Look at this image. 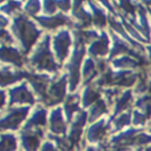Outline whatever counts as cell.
<instances>
[{
    "label": "cell",
    "instance_id": "obj_1",
    "mask_svg": "<svg viewBox=\"0 0 151 151\" xmlns=\"http://www.w3.org/2000/svg\"><path fill=\"white\" fill-rule=\"evenodd\" d=\"M11 32L20 46V50L24 55H27L39 40L42 38V31L37 26L35 21L29 19L26 14L18 13L11 24Z\"/></svg>",
    "mask_w": 151,
    "mask_h": 151
},
{
    "label": "cell",
    "instance_id": "obj_2",
    "mask_svg": "<svg viewBox=\"0 0 151 151\" xmlns=\"http://www.w3.org/2000/svg\"><path fill=\"white\" fill-rule=\"evenodd\" d=\"M26 66L29 67V71H46L51 73L59 74L60 65L53 55L51 48V35L45 34L32 50L29 57L27 58Z\"/></svg>",
    "mask_w": 151,
    "mask_h": 151
},
{
    "label": "cell",
    "instance_id": "obj_3",
    "mask_svg": "<svg viewBox=\"0 0 151 151\" xmlns=\"http://www.w3.org/2000/svg\"><path fill=\"white\" fill-rule=\"evenodd\" d=\"M86 52L87 50L85 47V44L74 40V48L72 51V54L64 66L65 73L68 77V90L72 93H74L80 84V67L81 64H84L83 61L85 60L84 57Z\"/></svg>",
    "mask_w": 151,
    "mask_h": 151
},
{
    "label": "cell",
    "instance_id": "obj_4",
    "mask_svg": "<svg viewBox=\"0 0 151 151\" xmlns=\"http://www.w3.org/2000/svg\"><path fill=\"white\" fill-rule=\"evenodd\" d=\"M31 107L28 105L26 106H12L8 107V110L5 112L2 111L1 116V130L5 132L6 130H18L22 122L26 120V118L29 114Z\"/></svg>",
    "mask_w": 151,
    "mask_h": 151
},
{
    "label": "cell",
    "instance_id": "obj_5",
    "mask_svg": "<svg viewBox=\"0 0 151 151\" xmlns=\"http://www.w3.org/2000/svg\"><path fill=\"white\" fill-rule=\"evenodd\" d=\"M25 79L31 84L33 91L38 96V101H40L42 105H45L47 99V91L48 86L54 79V76H48L46 73H38L33 71H24Z\"/></svg>",
    "mask_w": 151,
    "mask_h": 151
},
{
    "label": "cell",
    "instance_id": "obj_6",
    "mask_svg": "<svg viewBox=\"0 0 151 151\" xmlns=\"http://www.w3.org/2000/svg\"><path fill=\"white\" fill-rule=\"evenodd\" d=\"M67 83H68V77L67 74L64 73H59L54 76V79L52 80V83L48 86V91H47V99L44 106H54L60 104L61 101H65L67 94Z\"/></svg>",
    "mask_w": 151,
    "mask_h": 151
},
{
    "label": "cell",
    "instance_id": "obj_7",
    "mask_svg": "<svg viewBox=\"0 0 151 151\" xmlns=\"http://www.w3.org/2000/svg\"><path fill=\"white\" fill-rule=\"evenodd\" d=\"M72 46V35L67 28H61L52 37V47L55 54V59L59 65L64 64L68 58V52Z\"/></svg>",
    "mask_w": 151,
    "mask_h": 151
},
{
    "label": "cell",
    "instance_id": "obj_8",
    "mask_svg": "<svg viewBox=\"0 0 151 151\" xmlns=\"http://www.w3.org/2000/svg\"><path fill=\"white\" fill-rule=\"evenodd\" d=\"M86 122H88V112L86 111H80L78 112V114L73 118L72 123H71V127L70 131L66 136V138L68 139V142L71 143V145L77 150H80V140H84L85 137H83V131L84 127L86 125Z\"/></svg>",
    "mask_w": 151,
    "mask_h": 151
},
{
    "label": "cell",
    "instance_id": "obj_9",
    "mask_svg": "<svg viewBox=\"0 0 151 151\" xmlns=\"http://www.w3.org/2000/svg\"><path fill=\"white\" fill-rule=\"evenodd\" d=\"M7 92H8V106H13L17 104L19 105L27 104L29 106V105H34L35 103V97L33 92L28 88L26 81H22L13 87H9Z\"/></svg>",
    "mask_w": 151,
    "mask_h": 151
},
{
    "label": "cell",
    "instance_id": "obj_10",
    "mask_svg": "<svg viewBox=\"0 0 151 151\" xmlns=\"http://www.w3.org/2000/svg\"><path fill=\"white\" fill-rule=\"evenodd\" d=\"M44 137V129H21L19 132V140L24 151H39Z\"/></svg>",
    "mask_w": 151,
    "mask_h": 151
},
{
    "label": "cell",
    "instance_id": "obj_11",
    "mask_svg": "<svg viewBox=\"0 0 151 151\" xmlns=\"http://www.w3.org/2000/svg\"><path fill=\"white\" fill-rule=\"evenodd\" d=\"M35 21L45 29L47 31H55L61 26L67 27H76V21H73L70 17H67L64 13H57L54 15H39L34 18Z\"/></svg>",
    "mask_w": 151,
    "mask_h": 151
},
{
    "label": "cell",
    "instance_id": "obj_12",
    "mask_svg": "<svg viewBox=\"0 0 151 151\" xmlns=\"http://www.w3.org/2000/svg\"><path fill=\"white\" fill-rule=\"evenodd\" d=\"M109 132H111V119L106 120L103 118L90 125L85 138H86V142L92 143V144L101 143Z\"/></svg>",
    "mask_w": 151,
    "mask_h": 151
},
{
    "label": "cell",
    "instance_id": "obj_13",
    "mask_svg": "<svg viewBox=\"0 0 151 151\" xmlns=\"http://www.w3.org/2000/svg\"><path fill=\"white\" fill-rule=\"evenodd\" d=\"M48 130L52 134L66 136L67 120L65 118V113H63L61 107H53L48 113Z\"/></svg>",
    "mask_w": 151,
    "mask_h": 151
},
{
    "label": "cell",
    "instance_id": "obj_14",
    "mask_svg": "<svg viewBox=\"0 0 151 151\" xmlns=\"http://www.w3.org/2000/svg\"><path fill=\"white\" fill-rule=\"evenodd\" d=\"M111 38H112V47H111V51L109 53V60H113L114 58L120 57L122 54L123 55H130V57L132 55L138 60H144L142 54H139L134 50L130 48V46L122 38H119L118 35H116L113 33L111 34Z\"/></svg>",
    "mask_w": 151,
    "mask_h": 151
},
{
    "label": "cell",
    "instance_id": "obj_15",
    "mask_svg": "<svg viewBox=\"0 0 151 151\" xmlns=\"http://www.w3.org/2000/svg\"><path fill=\"white\" fill-rule=\"evenodd\" d=\"M72 15L76 18V29H87L93 24V17L90 11L85 8L84 2L76 1L72 5Z\"/></svg>",
    "mask_w": 151,
    "mask_h": 151
},
{
    "label": "cell",
    "instance_id": "obj_16",
    "mask_svg": "<svg viewBox=\"0 0 151 151\" xmlns=\"http://www.w3.org/2000/svg\"><path fill=\"white\" fill-rule=\"evenodd\" d=\"M110 38L106 31L100 32V37L90 44V47L87 48L88 57L93 59H101L104 58L107 53H110Z\"/></svg>",
    "mask_w": 151,
    "mask_h": 151
},
{
    "label": "cell",
    "instance_id": "obj_17",
    "mask_svg": "<svg viewBox=\"0 0 151 151\" xmlns=\"http://www.w3.org/2000/svg\"><path fill=\"white\" fill-rule=\"evenodd\" d=\"M1 61L7 63L11 66L21 68L24 65H26L27 58L14 46H7L1 44Z\"/></svg>",
    "mask_w": 151,
    "mask_h": 151
},
{
    "label": "cell",
    "instance_id": "obj_18",
    "mask_svg": "<svg viewBox=\"0 0 151 151\" xmlns=\"http://www.w3.org/2000/svg\"><path fill=\"white\" fill-rule=\"evenodd\" d=\"M24 70L11 66V65H2L1 66V86L5 88L8 85H13L19 80L24 79Z\"/></svg>",
    "mask_w": 151,
    "mask_h": 151
},
{
    "label": "cell",
    "instance_id": "obj_19",
    "mask_svg": "<svg viewBox=\"0 0 151 151\" xmlns=\"http://www.w3.org/2000/svg\"><path fill=\"white\" fill-rule=\"evenodd\" d=\"M48 124L47 110L44 106H38L28 117L22 129H42Z\"/></svg>",
    "mask_w": 151,
    "mask_h": 151
},
{
    "label": "cell",
    "instance_id": "obj_20",
    "mask_svg": "<svg viewBox=\"0 0 151 151\" xmlns=\"http://www.w3.org/2000/svg\"><path fill=\"white\" fill-rule=\"evenodd\" d=\"M80 94L78 92L67 94L65 101H64V112H65V118L67 120V123H72L73 118L78 114L77 112L79 111V103H80Z\"/></svg>",
    "mask_w": 151,
    "mask_h": 151
},
{
    "label": "cell",
    "instance_id": "obj_21",
    "mask_svg": "<svg viewBox=\"0 0 151 151\" xmlns=\"http://www.w3.org/2000/svg\"><path fill=\"white\" fill-rule=\"evenodd\" d=\"M132 103H133V91L126 90L125 92H122V94L118 97V99L113 105L112 118L123 113V111H125L126 109H130L132 106Z\"/></svg>",
    "mask_w": 151,
    "mask_h": 151
},
{
    "label": "cell",
    "instance_id": "obj_22",
    "mask_svg": "<svg viewBox=\"0 0 151 151\" xmlns=\"http://www.w3.org/2000/svg\"><path fill=\"white\" fill-rule=\"evenodd\" d=\"M81 72H83V78H84V85L85 86L91 85L90 84L91 81L94 83V78L99 74L98 66H97V60L91 58V57H87L84 60Z\"/></svg>",
    "mask_w": 151,
    "mask_h": 151
},
{
    "label": "cell",
    "instance_id": "obj_23",
    "mask_svg": "<svg viewBox=\"0 0 151 151\" xmlns=\"http://www.w3.org/2000/svg\"><path fill=\"white\" fill-rule=\"evenodd\" d=\"M109 25L112 27V29L113 31H116L120 37H123L129 44H131L134 48H137L138 51H142V52H144V48H143V46L139 44V42H137L136 40H133L132 38H130V34L129 33H126V29L124 28V26H123V22H120V21H118L116 18H113V15H111V17H109Z\"/></svg>",
    "mask_w": 151,
    "mask_h": 151
},
{
    "label": "cell",
    "instance_id": "obj_24",
    "mask_svg": "<svg viewBox=\"0 0 151 151\" xmlns=\"http://www.w3.org/2000/svg\"><path fill=\"white\" fill-rule=\"evenodd\" d=\"M99 99H100L99 88H97L93 84L92 85H87V86L84 87V90L81 92V103H83L84 107L92 106Z\"/></svg>",
    "mask_w": 151,
    "mask_h": 151
},
{
    "label": "cell",
    "instance_id": "obj_25",
    "mask_svg": "<svg viewBox=\"0 0 151 151\" xmlns=\"http://www.w3.org/2000/svg\"><path fill=\"white\" fill-rule=\"evenodd\" d=\"M87 5L90 6L92 17H93V24L99 27V28H104L107 22H109V18L106 15V13L104 12V9L101 7H99L97 2H87Z\"/></svg>",
    "mask_w": 151,
    "mask_h": 151
},
{
    "label": "cell",
    "instance_id": "obj_26",
    "mask_svg": "<svg viewBox=\"0 0 151 151\" xmlns=\"http://www.w3.org/2000/svg\"><path fill=\"white\" fill-rule=\"evenodd\" d=\"M111 64H112L113 67L123 68V70L137 68V67H139L142 65L138 60H136L134 58H132L130 55H120V57H117L113 60H111Z\"/></svg>",
    "mask_w": 151,
    "mask_h": 151
},
{
    "label": "cell",
    "instance_id": "obj_27",
    "mask_svg": "<svg viewBox=\"0 0 151 151\" xmlns=\"http://www.w3.org/2000/svg\"><path fill=\"white\" fill-rule=\"evenodd\" d=\"M109 113V104L105 99H99L97 103H94L88 111V122L94 123L96 119H98L101 114Z\"/></svg>",
    "mask_w": 151,
    "mask_h": 151
},
{
    "label": "cell",
    "instance_id": "obj_28",
    "mask_svg": "<svg viewBox=\"0 0 151 151\" xmlns=\"http://www.w3.org/2000/svg\"><path fill=\"white\" fill-rule=\"evenodd\" d=\"M132 122V113L131 112H123L117 117L111 119V133L120 131L123 127L127 126Z\"/></svg>",
    "mask_w": 151,
    "mask_h": 151
},
{
    "label": "cell",
    "instance_id": "obj_29",
    "mask_svg": "<svg viewBox=\"0 0 151 151\" xmlns=\"http://www.w3.org/2000/svg\"><path fill=\"white\" fill-rule=\"evenodd\" d=\"M18 138L14 133L2 132L1 133V151H17Z\"/></svg>",
    "mask_w": 151,
    "mask_h": 151
},
{
    "label": "cell",
    "instance_id": "obj_30",
    "mask_svg": "<svg viewBox=\"0 0 151 151\" xmlns=\"http://www.w3.org/2000/svg\"><path fill=\"white\" fill-rule=\"evenodd\" d=\"M122 22H123V25H124V28L126 29V32L130 34V37L132 35L136 40H138V41H142V42H147V40L146 39H144L143 37H142V34L130 24V21L126 19V17H123L122 15Z\"/></svg>",
    "mask_w": 151,
    "mask_h": 151
},
{
    "label": "cell",
    "instance_id": "obj_31",
    "mask_svg": "<svg viewBox=\"0 0 151 151\" xmlns=\"http://www.w3.org/2000/svg\"><path fill=\"white\" fill-rule=\"evenodd\" d=\"M22 5L24 4L20 2V1H7V2H4L1 5V12L7 14V15H11V14L17 13L18 11H20Z\"/></svg>",
    "mask_w": 151,
    "mask_h": 151
},
{
    "label": "cell",
    "instance_id": "obj_32",
    "mask_svg": "<svg viewBox=\"0 0 151 151\" xmlns=\"http://www.w3.org/2000/svg\"><path fill=\"white\" fill-rule=\"evenodd\" d=\"M42 4L39 2L38 0H33V1H27L24 4V11L26 14L28 15H35L40 9H41Z\"/></svg>",
    "mask_w": 151,
    "mask_h": 151
},
{
    "label": "cell",
    "instance_id": "obj_33",
    "mask_svg": "<svg viewBox=\"0 0 151 151\" xmlns=\"http://www.w3.org/2000/svg\"><path fill=\"white\" fill-rule=\"evenodd\" d=\"M147 119L149 118L140 110L136 109V110L132 111V123H133V125H136V126H144L145 123L147 122Z\"/></svg>",
    "mask_w": 151,
    "mask_h": 151
},
{
    "label": "cell",
    "instance_id": "obj_34",
    "mask_svg": "<svg viewBox=\"0 0 151 151\" xmlns=\"http://www.w3.org/2000/svg\"><path fill=\"white\" fill-rule=\"evenodd\" d=\"M58 9V6H57V2L55 1H51V0H47V1H44L42 2V11L45 14L47 15H54V12Z\"/></svg>",
    "mask_w": 151,
    "mask_h": 151
},
{
    "label": "cell",
    "instance_id": "obj_35",
    "mask_svg": "<svg viewBox=\"0 0 151 151\" xmlns=\"http://www.w3.org/2000/svg\"><path fill=\"white\" fill-rule=\"evenodd\" d=\"M1 44L7 46H12L14 44V38L12 34H9V31L1 29Z\"/></svg>",
    "mask_w": 151,
    "mask_h": 151
},
{
    "label": "cell",
    "instance_id": "obj_36",
    "mask_svg": "<svg viewBox=\"0 0 151 151\" xmlns=\"http://www.w3.org/2000/svg\"><path fill=\"white\" fill-rule=\"evenodd\" d=\"M39 151H60V150L55 146V144L53 142L46 140V142L42 143V145H41V147H40Z\"/></svg>",
    "mask_w": 151,
    "mask_h": 151
},
{
    "label": "cell",
    "instance_id": "obj_37",
    "mask_svg": "<svg viewBox=\"0 0 151 151\" xmlns=\"http://www.w3.org/2000/svg\"><path fill=\"white\" fill-rule=\"evenodd\" d=\"M55 2H57L58 8H59L60 11H63V12H67V11L72 9V5H73V4H71L70 1L64 0V1H55Z\"/></svg>",
    "mask_w": 151,
    "mask_h": 151
},
{
    "label": "cell",
    "instance_id": "obj_38",
    "mask_svg": "<svg viewBox=\"0 0 151 151\" xmlns=\"http://www.w3.org/2000/svg\"><path fill=\"white\" fill-rule=\"evenodd\" d=\"M0 21H1V29H6L7 24H9V19H7V18L4 17V15H1V17H0Z\"/></svg>",
    "mask_w": 151,
    "mask_h": 151
},
{
    "label": "cell",
    "instance_id": "obj_39",
    "mask_svg": "<svg viewBox=\"0 0 151 151\" xmlns=\"http://www.w3.org/2000/svg\"><path fill=\"white\" fill-rule=\"evenodd\" d=\"M137 151H151V145L150 146H144V147H138Z\"/></svg>",
    "mask_w": 151,
    "mask_h": 151
},
{
    "label": "cell",
    "instance_id": "obj_40",
    "mask_svg": "<svg viewBox=\"0 0 151 151\" xmlns=\"http://www.w3.org/2000/svg\"><path fill=\"white\" fill-rule=\"evenodd\" d=\"M146 51H147L149 57H150V59H151V46H150V45H149V46H146Z\"/></svg>",
    "mask_w": 151,
    "mask_h": 151
},
{
    "label": "cell",
    "instance_id": "obj_41",
    "mask_svg": "<svg viewBox=\"0 0 151 151\" xmlns=\"http://www.w3.org/2000/svg\"><path fill=\"white\" fill-rule=\"evenodd\" d=\"M147 93L151 96V80L149 81V90H147Z\"/></svg>",
    "mask_w": 151,
    "mask_h": 151
},
{
    "label": "cell",
    "instance_id": "obj_42",
    "mask_svg": "<svg viewBox=\"0 0 151 151\" xmlns=\"http://www.w3.org/2000/svg\"><path fill=\"white\" fill-rule=\"evenodd\" d=\"M149 9V13H150V15H151V8H147Z\"/></svg>",
    "mask_w": 151,
    "mask_h": 151
},
{
    "label": "cell",
    "instance_id": "obj_43",
    "mask_svg": "<svg viewBox=\"0 0 151 151\" xmlns=\"http://www.w3.org/2000/svg\"><path fill=\"white\" fill-rule=\"evenodd\" d=\"M149 132H150V133H151V127H150V129H149Z\"/></svg>",
    "mask_w": 151,
    "mask_h": 151
}]
</instances>
